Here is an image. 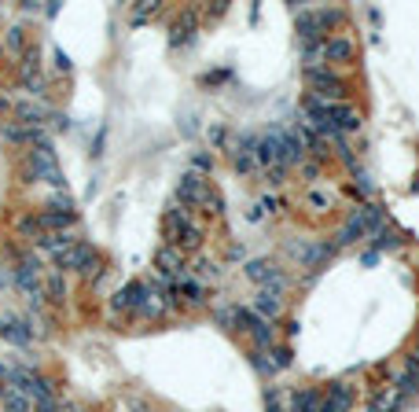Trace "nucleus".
Instances as JSON below:
<instances>
[{
	"instance_id": "nucleus-1",
	"label": "nucleus",
	"mask_w": 419,
	"mask_h": 412,
	"mask_svg": "<svg viewBox=\"0 0 419 412\" xmlns=\"http://www.w3.org/2000/svg\"><path fill=\"white\" fill-rule=\"evenodd\" d=\"M166 239H169V247L180 250V254H184V250H199V243H202L199 225L191 221V214L180 203H173L166 210Z\"/></svg>"
},
{
	"instance_id": "nucleus-2",
	"label": "nucleus",
	"mask_w": 419,
	"mask_h": 412,
	"mask_svg": "<svg viewBox=\"0 0 419 412\" xmlns=\"http://www.w3.org/2000/svg\"><path fill=\"white\" fill-rule=\"evenodd\" d=\"M177 199H180V203H188V206H202L206 214H217V210H221V195H213V188H210V181L202 173H184V177H180Z\"/></svg>"
},
{
	"instance_id": "nucleus-3",
	"label": "nucleus",
	"mask_w": 419,
	"mask_h": 412,
	"mask_svg": "<svg viewBox=\"0 0 419 412\" xmlns=\"http://www.w3.org/2000/svg\"><path fill=\"white\" fill-rule=\"evenodd\" d=\"M23 173H26V181H48V184L63 188V170H59V162H56V151H52V144L30 147V162H26Z\"/></svg>"
},
{
	"instance_id": "nucleus-4",
	"label": "nucleus",
	"mask_w": 419,
	"mask_h": 412,
	"mask_svg": "<svg viewBox=\"0 0 419 412\" xmlns=\"http://www.w3.org/2000/svg\"><path fill=\"white\" fill-rule=\"evenodd\" d=\"M305 81L316 89V92H313L316 100L342 103V96H346V89H342V78H339L335 70H327V67H313V70H305Z\"/></svg>"
},
{
	"instance_id": "nucleus-5",
	"label": "nucleus",
	"mask_w": 419,
	"mask_h": 412,
	"mask_svg": "<svg viewBox=\"0 0 419 412\" xmlns=\"http://www.w3.org/2000/svg\"><path fill=\"white\" fill-rule=\"evenodd\" d=\"M59 261V269H67V272H81V277H96L100 272V254L89 247V243H74V247L67 250Z\"/></svg>"
},
{
	"instance_id": "nucleus-6",
	"label": "nucleus",
	"mask_w": 419,
	"mask_h": 412,
	"mask_svg": "<svg viewBox=\"0 0 419 412\" xmlns=\"http://www.w3.org/2000/svg\"><path fill=\"white\" fill-rule=\"evenodd\" d=\"M246 277H250L254 283H261V291H276V294H283V272H279L272 261H265V258H257V261H246Z\"/></svg>"
},
{
	"instance_id": "nucleus-7",
	"label": "nucleus",
	"mask_w": 419,
	"mask_h": 412,
	"mask_svg": "<svg viewBox=\"0 0 419 412\" xmlns=\"http://www.w3.org/2000/svg\"><path fill=\"white\" fill-rule=\"evenodd\" d=\"M8 383H12L15 394L34 398V401H37V398H45V394H52L45 379H37L34 372H26V368H12V372H8Z\"/></svg>"
},
{
	"instance_id": "nucleus-8",
	"label": "nucleus",
	"mask_w": 419,
	"mask_h": 412,
	"mask_svg": "<svg viewBox=\"0 0 419 412\" xmlns=\"http://www.w3.org/2000/svg\"><path fill=\"white\" fill-rule=\"evenodd\" d=\"M155 269L162 272L169 283H173V280H180V269H184V254H180L177 247H169V243H166V247H158V250H155Z\"/></svg>"
},
{
	"instance_id": "nucleus-9",
	"label": "nucleus",
	"mask_w": 419,
	"mask_h": 412,
	"mask_svg": "<svg viewBox=\"0 0 419 412\" xmlns=\"http://www.w3.org/2000/svg\"><path fill=\"white\" fill-rule=\"evenodd\" d=\"M147 294H151V288H144V283H125L122 291L114 294V310H129V313H140L147 302Z\"/></svg>"
},
{
	"instance_id": "nucleus-10",
	"label": "nucleus",
	"mask_w": 419,
	"mask_h": 412,
	"mask_svg": "<svg viewBox=\"0 0 419 412\" xmlns=\"http://www.w3.org/2000/svg\"><path fill=\"white\" fill-rule=\"evenodd\" d=\"M0 335H4L12 346H26L30 339H34V327H30L26 321H19V316H4V321H0Z\"/></svg>"
},
{
	"instance_id": "nucleus-11",
	"label": "nucleus",
	"mask_w": 419,
	"mask_h": 412,
	"mask_svg": "<svg viewBox=\"0 0 419 412\" xmlns=\"http://www.w3.org/2000/svg\"><path fill=\"white\" fill-rule=\"evenodd\" d=\"M350 401H353L350 387L346 383H335L324 394V401H320V412H350Z\"/></svg>"
},
{
	"instance_id": "nucleus-12",
	"label": "nucleus",
	"mask_w": 419,
	"mask_h": 412,
	"mask_svg": "<svg viewBox=\"0 0 419 412\" xmlns=\"http://www.w3.org/2000/svg\"><path fill=\"white\" fill-rule=\"evenodd\" d=\"M324 59H331V63H346V59H353V41H350L346 34L324 37Z\"/></svg>"
},
{
	"instance_id": "nucleus-13",
	"label": "nucleus",
	"mask_w": 419,
	"mask_h": 412,
	"mask_svg": "<svg viewBox=\"0 0 419 412\" xmlns=\"http://www.w3.org/2000/svg\"><path fill=\"white\" fill-rule=\"evenodd\" d=\"M419 387V354H412V357H408V361H405V372L401 376H397V394H412V390Z\"/></svg>"
},
{
	"instance_id": "nucleus-14",
	"label": "nucleus",
	"mask_w": 419,
	"mask_h": 412,
	"mask_svg": "<svg viewBox=\"0 0 419 412\" xmlns=\"http://www.w3.org/2000/svg\"><path fill=\"white\" fill-rule=\"evenodd\" d=\"M320 401H324V394H316L313 387H309V390H294V394H291V412H320Z\"/></svg>"
},
{
	"instance_id": "nucleus-15",
	"label": "nucleus",
	"mask_w": 419,
	"mask_h": 412,
	"mask_svg": "<svg viewBox=\"0 0 419 412\" xmlns=\"http://www.w3.org/2000/svg\"><path fill=\"white\" fill-rule=\"evenodd\" d=\"M254 313L261 316V321H272V316H279V294L276 291H257Z\"/></svg>"
},
{
	"instance_id": "nucleus-16",
	"label": "nucleus",
	"mask_w": 419,
	"mask_h": 412,
	"mask_svg": "<svg viewBox=\"0 0 419 412\" xmlns=\"http://www.w3.org/2000/svg\"><path fill=\"white\" fill-rule=\"evenodd\" d=\"M37 221H41V228H45V232H67L78 217H67V214H56V210H45V214H37Z\"/></svg>"
},
{
	"instance_id": "nucleus-17",
	"label": "nucleus",
	"mask_w": 419,
	"mask_h": 412,
	"mask_svg": "<svg viewBox=\"0 0 419 412\" xmlns=\"http://www.w3.org/2000/svg\"><path fill=\"white\" fill-rule=\"evenodd\" d=\"M0 405H4V412H30V398L15 394L12 387H4V394H0Z\"/></svg>"
},
{
	"instance_id": "nucleus-18",
	"label": "nucleus",
	"mask_w": 419,
	"mask_h": 412,
	"mask_svg": "<svg viewBox=\"0 0 419 412\" xmlns=\"http://www.w3.org/2000/svg\"><path fill=\"white\" fill-rule=\"evenodd\" d=\"M45 299L48 302H63V299H67V283H63L59 272H52V277L45 280Z\"/></svg>"
},
{
	"instance_id": "nucleus-19",
	"label": "nucleus",
	"mask_w": 419,
	"mask_h": 412,
	"mask_svg": "<svg viewBox=\"0 0 419 412\" xmlns=\"http://www.w3.org/2000/svg\"><path fill=\"white\" fill-rule=\"evenodd\" d=\"M276 210H279V199L265 195L261 203H254V206H250V214H246V217H250V221H265L268 214H276Z\"/></svg>"
},
{
	"instance_id": "nucleus-20",
	"label": "nucleus",
	"mask_w": 419,
	"mask_h": 412,
	"mask_svg": "<svg viewBox=\"0 0 419 412\" xmlns=\"http://www.w3.org/2000/svg\"><path fill=\"white\" fill-rule=\"evenodd\" d=\"M305 203L313 206V210H320V214H324V210H331V206H335V195H331V192H324V188H313V192L305 195Z\"/></svg>"
},
{
	"instance_id": "nucleus-21",
	"label": "nucleus",
	"mask_w": 419,
	"mask_h": 412,
	"mask_svg": "<svg viewBox=\"0 0 419 412\" xmlns=\"http://www.w3.org/2000/svg\"><path fill=\"white\" fill-rule=\"evenodd\" d=\"M52 210H56V214H67V217H78V203H74V195H67V192L52 195Z\"/></svg>"
},
{
	"instance_id": "nucleus-22",
	"label": "nucleus",
	"mask_w": 419,
	"mask_h": 412,
	"mask_svg": "<svg viewBox=\"0 0 419 412\" xmlns=\"http://www.w3.org/2000/svg\"><path fill=\"white\" fill-rule=\"evenodd\" d=\"M397 409H401V394H397V390H394V394H383V398H375L368 412H397Z\"/></svg>"
},
{
	"instance_id": "nucleus-23",
	"label": "nucleus",
	"mask_w": 419,
	"mask_h": 412,
	"mask_svg": "<svg viewBox=\"0 0 419 412\" xmlns=\"http://www.w3.org/2000/svg\"><path fill=\"white\" fill-rule=\"evenodd\" d=\"M4 45H8V52H26V37H23V30L12 26V30H8V37H4Z\"/></svg>"
},
{
	"instance_id": "nucleus-24",
	"label": "nucleus",
	"mask_w": 419,
	"mask_h": 412,
	"mask_svg": "<svg viewBox=\"0 0 419 412\" xmlns=\"http://www.w3.org/2000/svg\"><path fill=\"white\" fill-rule=\"evenodd\" d=\"M191 30H195V23H191V19H180V23L173 26V45H184V41L191 37Z\"/></svg>"
},
{
	"instance_id": "nucleus-25",
	"label": "nucleus",
	"mask_w": 419,
	"mask_h": 412,
	"mask_svg": "<svg viewBox=\"0 0 419 412\" xmlns=\"http://www.w3.org/2000/svg\"><path fill=\"white\" fill-rule=\"evenodd\" d=\"M151 12H158V4H155V0H144V4H140L136 12H133V19H136V23H144V19L151 15Z\"/></svg>"
},
{
	"instance_id": "nucleus-26",
	"label": "nucleus",
	"mask_w": 419,
	"mask_h": 412,
	"mask_svg": "<svg viewBox=\"0 0 419 412\" xmlns=\"http://www.w3.org/2000/svg\"><path fill=\"white\" fill-rule=\"evenodd\" d=\"M34 412H59V409H56V398H52V394L37 398V401H34Z\"/></svg>"
},
{
	"instance_id": "nucleus-27",
	"label": "nucleus",
	"mask_w": 419,
	"mask_h": 412,
	"mask_svg": "<svg viewBox=\"0 0 419 412\" xmlns=\"http://www.w3.org/2000/svg\"><path fill=\"white\" fill-rule=\"evenodd\" d=\"M195 272H199V277H206V280H210V277H217V269H213L210 261H199V265H195Z\"/></svg>"
},
{
	"instance_id": "nucleus-28",
	"label": "nucleus",
	"mask_w": 419,
	"mask_h": 412,
	"mask_svg": "<svg viewBox=\"0 0 419 412\" xmlns=\"http://www.w3.org/2000/svg\"><path fill=\"white\" fill-rule=\"evenodd\" d=\"M4 379H8V372H4V365H0V383H4Z\"/></svg>"
},
{
	"instance_id": "nucleus-29",
	"label": "nucleus",
	"mask_w": 419,
	"mask_h": 412,
	"mask_svg": "<svg viewBox=\"0 0 419 412\" xmlns=\"http://www.w3.org/2000/svg\"><path fill=\"white\" fill-rule=\"evenodd\" d=\"M0 394H4V387H0Z\"/></svg>"
}]
</instances>
